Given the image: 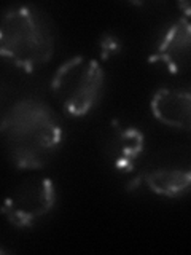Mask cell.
<instances>
[{
    "label": "cell",
    "mask_w": 191,
    "mask_h": 255,
    "mask_svg": "<svg viewBox=\"0 0 191 255\" xmlns=\"http://www.w3.org/2000/svg\"><path fill=\"white\" fill-rule=\"evenodd\" d=\"M2 139L10 163L19 171H38L51 161L62 143V126L42 99L21 98L5 110Z\"/></svg>",
    "instance_id": "cell-1"
},
{
    "label": "cell",
    "mask_w": 191,
    "mask_h": 255,
    "mask_svg": "<svg viewBox=\"0 0 191 255\" xmlns=\"http://www.w3.org/2000/svg\"><path fill=\"white\" fill-rule=\"evenodd\" d=\"M56 38L46 16L30 5H14L0 24V53L14 67L34 72L53 59Z\"/></svg>",
    "instance_id": "cell-2"
},
{
    "label": "cell",
    "mask_w": 191,
    "mask_h": 255,
    "mask_svg": "<svg viewBox=\"0 0 191 255\" xmlns=\"http://www.w3.org/2000/svg\"><path fill=\"white\" fill-rule=\"evenodd\" d=\"M105 85V72L97 59L75 56L56 69L51 93L67 115L82 118L97 106Z\"/></svg>",
    "instance_id": "cell-3"
},
{
    "label": "cell",
    "mask_w": 191,
    "mask_h": 255,
    "mask_svg": "<svg viewBox=\"0 0 191 255\" xmlns=\"http://www.w3.org/2000/svg\"><path fill=\"white\" fill-rule=\"evenodd\" d=\"M139 179L158 196L180 198L191 191V148L166 147L143 156Z\"/></svg>",
    "instance_id": "cell-4"
},
{
    "label": "cell",
    "mask_w": 191,
    "mask_h": 255,
    "mask_svg": "<svg viewBox=\"0 0 191 255\" xmlns=\"http://www.w3.org/2000/svg\"><path fill=\"white\" fill-rule=\"evenodd\" d=\"M56 201V185L48 177H29L16 183L2 206L5 219L16 228H30L50 214Z\"/></svg>",
    "instance_id": "cell-5"
},
{
    "label": "cell",
    "mask_w": 191,
    "mask_h": 255,
    "mask_svg": "<svg viewBox=\"0 0 191 255\" xmlns=\"http://www.w3.org/2000/svg\"><path fill=\"white\" fill-rule=\"evenodd\" d=\"M103 150L116 171L132 172L145 156V135L132 125L111 122L103 134Z\"/></svg>",
    "instance_id": "cell-6"
},
{
    "label": "cell",
    "mask_w": 191,
    "mask_h": 255,
    "mask_svg": "<svg viewBox=\"0 0 191 255\" xmlns=\"http://www.w3.org/2000/svg\"><path fill=\"white\" fill-rule=\"evenodd\" d=\"M150 64H161L172 74H179L191 62V21L179 18L174 21L148 58Z\"/></svg>",
    "instance_id": "cell-7"
},
{
    "label": "cell",
    "mask_w": 191,
    "mask_h": 255,
    "mask_svg": "<svg viewBox=\"0 0 191 255\" xmlns=\"http://www.w3.org/2000/svg\"><path fill=\"white\" fill-rule=\"evenodd\" d=\"M150 109L159 123L191 134V88H159Z\"/></svg>",
    "instance_id": "cell-8"
},
{
    "label": "cell",
    "mask_w": 191,
    "mask_h": 255,
    "mask_svg": "<svg viewBox=\"0 0 191 255\" xmlns=\"http://www.w3.org/2000/svg\"><path fill=\"white\" fill-rule=\"evenodd\" d=\"M99 50L102 54V59H108L110 56H115L121 50L119 40L111 34H103L99 40Z\"/></svg>",
    "instance_id": "cell-9"
},
{
    "label": "cell",
    "mask_w": 191,
    "mask_h": 255,
    "mask_svg": "<svg viewBox=\"0 0 191 255\" xmlns=\"http://www.w3.org/2000/svg\"><path fill=\"white\" fill-rule=\"evenodd\" d=\"M177 6L183 11V14H185V18L191 16V2H179Z\"/></svg>",
    "instance_id": "cell-10"
}]
</instances>
